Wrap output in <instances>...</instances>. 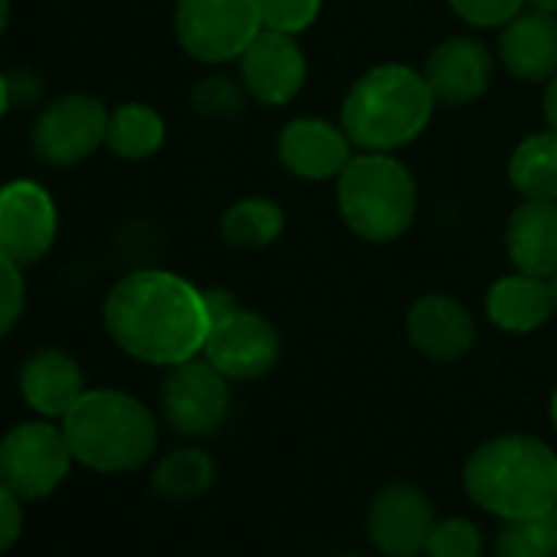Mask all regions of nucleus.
<instances>
[{
	"mask_svg": "<svg viewBox=\"0 0 557 557\" xmlns=\"http://www.w3.org/2000/svg\"><path fill=\"white\" fill-rule=\"evenodd\" d=\"M550 289H554V306H557V272L550 275Z\"/></svg>",
	"mask_w": 557,
	"mask_h": 557,
	"instance_id": "58836bf2",
	"label": "nucleus"
},
{
	"mask_svg": "<svg viewBox=\"0 0 557 557\" xmlns=\"http://www.w3.org/2000/svg\"><path fill=\"white\" fill-rule=\"evenodd\" d=\"M8 83H11V102L14 106H34L44 96V79L34 76L30 70L8 73Z\"/></svg>",
	"mask_w": 557,
	"mask_h": 557,
	"instance_id": "2f4dec72",
	"label": "nucleus"
},
{
	"mask_svg": "<svg viewBox=\"0 0 557 557\" xmlns=\"http://www.w3.org/2000/svg\"><path fill=\"white\" fill-rule=\"evenodd\" d=\"M550 426L557 430V387H554V394H550Z\"/></svg>",
	"mask_w": 557,
	"mask_h": 557,
	"instance_id": "4c0bfd02",
	"label": "nucleus"
},
{
	"mask_svg": "<svg viewBox=\"0 0 557 557\" xmlns=\"http://www.w3.org/2000/svg\"><path fill=\"white\" fill-rule=\"evenodd\" d=\"M524 8L544 11V14H554V17H557V0H524Z\"/></svg>",
	"mask_w": 557,
	"mask_h": 557,
	"instance_id": "c9c22d12",
	"label": "nucleus"
},
{
	"mask_svg": "<svg viewBox=\"0 0 557 557\" xmlns=\"http://www.w3.org/2000/svg\"><path fill=\"white\" fill-rule=\"evenodd\" d=\"M70 459L73 449L63 430L44 420L21 423L0 440V482L21 498H44L66 479Z\"/></svg>",
	"mask_w": 557,
	"mask_h": 557,
	"instance_id": "1a4fd4ad",
	"label": "nucleus"
},
{
	"mask_svg": "<svg viewBox=\"0 0 557 557\" xmlns=\"http://www.w3.org/2000/svg\"><path fill=\"white\" fill-rule=\"evenodd\" d=\"M109 132V109L86 92H70L40 109L30 128V148L47 168H76L89 161Z\"/></svg>",
	"mask_w": 557,
	"mask_h": 557,
	"instance_id": "0eeeda50",
	"label": "nucleus"
},
{
	"mask_svg": "<svg viewBox=\"0 0 557 557\" xmlns=\"http://www.w3.org/2000/svg\"><path fill=\"white\" fill-rule=\"evenodd\" d=\"M21 394L44 417H66L86 394L79 364L63 351H37L21 368Z\"/></svg>",
	"mask_w": 557,
	"mask_h": 557,
	"instance_id": "aec40b11",
	"label": "nucleus"
},
{
	"mask_svg": "<svg viewBox=\"0 0 557 557\" xmlns=\"http://www.w3.org/2000/svg\"><path fill=\"white\" fill-rule=\"evenodd\" d=\"M246 99H249V92H246L243 79H233L226 73H213V76L200 79L190 92L194 112L203 119H213V122L236 119L246 109Z\"/></svg>",
	"mask_w": 557,
	"mask_h": 557,
	"instance_id": "a878e982",
	"label": "nucleus"
},
{
	"mask_svg": "<svg viewBox=\"0 0 557 557\" xmlns=\"http://www.w3.org/2000/svg\"><path fill=\"white\" fill-rule=\"evenodd\" d=\"M102 322L128 358L154 368H174L203 355L213 325L203 289L158 265L128 269L112 283L102 302Z\"/></svg>",
	"mask_w": 557,
	"mask_h": 557,
	"instance_id": "f257e3e1",
	"label": "nucleus"
},
{
	"mask_svg": "<svg viewBox=\"0 0 557 557\" xmlns=\"http://www.w3.org/2000/svg\"><path fill=\"white\" fill-rule=\"evenodd\" d=\"M342 557H361V554H342Z\"/></svg>",
	"mask_w": 557,
	"mask_h": 557,
	"instance_id": "ea45409f",
	"label": "nucleus"
},
{
	"mask_svg": "<svg viewBox=\"0 0 557 557\" xmlns=\"http://www.w3.org/2000/svg\"><path fill=\"white\" fill-rule=\"evenodd\" d=\"M21 495L14 488H8L4 482H0V550H8L21 528H24V515H21Z\"/></svg>",
	"mask_w": 557,
	"mask_h": 557,
	"instance_id": "7c9ffc66",
	"label": "nucleus"
},
{
	"mask_svg": "<svg viewBox=\"0 0 557 557\" xmlns=\"http://www.w3.org/2000/svg\"><path fill=\"white\" fill-rule=\"evenodd\" d=\"M407 338L413 351H420L423 358L436 364H453V361H462L475 348L479 332H475L472 312L459 299L446 293H430L410 306Z\"/></svg>",
	"mask_w": 557,
	"mask_h": 557,
	"instance_id": "2eb2a0df",
	"label": "nucleus"
},
{
	"mask_svg": "<svg viewBox=\"0 0 557 557\" xmlns=\"http://www.w3.org/2000/svg\"><path fill=\"white\" fill-rule=\"evenodd\" d=\"M436 508L410 482L384 485L368 505V537L384 557H423Z\"/></svg>",
	"mask_w": 557,
	"mask_h": 557,
	"instance_id": "f8f14e48",
	"label": "nucleus"
},
{
	"mask_svg": "<svg viewBox=\"0 0 557 557\" xmlns=\"http://www.w3.org/2000/svg\"><path fill=\"white\" fill-rule=\"evenodd\" d=\"M60 233V210L47 187L30 177L0 184V252L17 265L40 262Z\"/></svg>",
	"mask_w": 557,
	"mask_h": 557,
	"instance_id": "9d476101",
	"label": "nucleus"
},
{
	"mask_svg": "<svg viewBox=\"0 0 557 557\" xmlns=\"http://www.w3.org/2000/svg\"><path fill=\"white\" fill-rule=\"evenodd\" d=\"M508 181L524 200H557V132L521 138L508 158Z\"/></svg>",
	"mask_w": 557,
	"mask_h": 557,
	"instance_id": "4be33fe9",
	"label": "nucleus"
},
{
	"mask_svg": "<svg viewBox=\"0 0 557 557\" xmlns=\"http://www.w3.org/2000/svg\"><path fill=\"white\" fill-rule=\"evenodd\" d=\"M73 459L96 472L141 469L158 446L154 413L122 391H86L63 417Z\"/></svg>",
	"mask_w": 557,
	"mask_h": 557,
	"instance_id": "20e7f679",
	"label": "nucleus"
},
{
	"mask_svg": "<svg viewBox=\"0 0 557 557\" xmlns=\"http://www.w3.org/2000/svg\"><path fill=\"white\" fill-rule=\"evenodd\" d=\"M11 109H14V102H11V83H8V73H0V119H4Z\"/></svg>",
	"mask_w": 557,
	"mask_h": 557,
	"instance_id": "f704fd0d",
	"label": "nucleus"
},
{
	"mask_svg": "<svg viewBox=\"0 0 557 557\" xmlns=\"http://www.w3.org/2000/svg\"><path fill=\"white\" fill-rule=\"evenodd\" d=\"M466 495L488 515L534 518L557 505V453L524 433L492 436L462 466Z\"/></svg>",
	"mask_w": 557,
	"mask_h": 557,
	"instance_id": "f03ea898",
	"label": "nucleus"
},
{
	"mask_svg": "<svg viewBox=\"0 0 557 557\" xmlns=\"http://www.w3.org/2000/svg\"><path fill=\"white\" fill-rule=\"evenodd\" d=\"M168 125L148 102H122L109 112L106 148L122 161H148L164 148Z\"/></svg>",
	"mask_w": 557,
	"mask_h": 557,
	"instance_id": "412c9836",
	"label": "nucleus"
},
{
	"mask_svg": "<svg viewBox=\"0 0 557 557\" xmlns=\"http://www.w3.org/2000/svg\"><path fill=\"white\" fill-rule=\"evenodd\" d=\"M278 351H283V342L275 325L249 309H236L233 315L213 322L203 345V358L230 381L265 377L275 368Z\"/></svg>",
	"mask_w": 557,
	"mask_h": 557,
	"instance_id": "9b49d317",
	"label": "nucleus"
},
{
	"mask_svg": "<svg viewBox=\"0 0 557 557\" xmlns=\"http://www.w3.org/2000/svg\"><path fill=\"white\" fill-rule=\"evenodd\" d=\"M259 30V0H177L174 8V34L181 50L207 66L239 60Z\"/></svg>",
	"mask_w": 557,
	"mask_h": 557,
	"instance_id": "423d86ee",
	"label": "nucleus"
},
{
	"mask_svg": "<svg viewBox=\"0 0 557 557\" xmlns=\"http://www.w3.org/2000/svg\"><path fill=\"white\" fill-rule=\"evenodd\" d=\"M505 249L518 272H557V200H521L505 223Z\"/></svg>",
	"mask_w": 557,
	"mask_h": 557,
	"instance_id": "6ab92c4d",
	"label": "nucleus"
},
{
	"mask_svg": "<svg viewBox=\"0 0 557 557\" xmlns=\"http://www.w3.org/2000/svg\"><path fill=\"white\" fill-rule=\"evenodd\" d=\"M544 122L550 132H557V73L544 86Z\"/></svg>",
	"mask_w": 557,
	"mask_h": 557,
	"instance_id": "72a5a7b5",
	"label": "nucleus"
},
{
	"mask_svg": "<svg viewBox=\"0 0 557 557\" xmlns=\"http://www.w3.org/2000/svg\"><path fill=\"white\" fill-rule=\"evenodd\" d=\"M216 466L203 449H174L154 466V488L168 498H194L213 485Z\"/></svg>",
	"mask_w": 557,
	"mask_h": 557,
	"instance_id": "b1692460",
	"label": "nucleus"
},
{
	"mask_svg": "<svg viewBox=\"0 0 557 557\" xmlns=\"http://www.w3.org/2000/svg\"><path fill=\"white\" fill-rule=\"evenodd\" d=\"M335 200L345 226L368 243H394L417 220V181L404 161L361 151L335 177Z\"/></svg>",
	"mask_w": 557,
	"mask_h": 557,
	"instance_id": "39448f33",
	"label": "nucleus"
},
{
	"mask_svg": "<svg viewBox=\"0 0 557 557\" xmlns=\"http://www.w3.org/2000/svg\"><path fill=\"white\" fill-rule=\"evenodd\" d=\"M554 312L557 306L550 278L541 275L515 269L511 275L495 278L485 293V319L508 335H531L541 325H547Z\"/></svg>",
	"mask_w": 557,
	"mask_h": 557,
	"instance_id": "a211bd4d",
	"label": "nucleus"
},
{
	"mask_svg": "<svg viewBox=\"0 0 557 557\" xmlns=\"http://www.w3.org/2000/svg\"><path fill=\"white\" fill-rule=\"evenodd\" d=\"M449 11L475 30H502L524 11V0H446Z\"/></svg>",
	"mask_w": 557,
	"mask_h": 557,
	"instance_id": "c756f323",
	"label": "nucleus"
},
{
	"mask_svg": "<svg viewBox=\"0 0 557 557\" xmlns=\"http://www.w3.org/2000/svg\"><path fill=\"white\" fill-rule=\"evenodd\" d=\"M286 230V213L269 197H243L220 216V236L233 249H265Z\"/></svg>",
	"mask_w": 557,
	"mask_h": 557,
	"instance_id": "5701e85b",
	"label": "nucleus"
},
{
	"mask_svg": "<svg viewBox=\"0 0 557 557\" xmlns=\"http://www.w3.org/2000/svg\"><path fill=\"white\" fill-rule=\"evenodd\" d=\"M433 112L436 99L423 73L404 63H381L348 89L342 128L355 148L394 154L426 132Z\"/></svg>",
	"mask_w": 557,
	"mask_h": 557,
	"instance_id": "7ed1b4c3",
	"label": "nucleus"
},
{
	"mask_svg": "<svg viewBox=\"0 0 557 557\" xmlns=\"http://www.w3.org/2000/svg\"><path fill=\"white\" fill-rule=\"evenodd\" d=\"M351 138L342 125H332L325 119H293L283 125L275 141V154L283 168L302 181H332L338 177L351 154Z\"/></svg>",
	"mask_w": 557,
	"mask_h": 557,
	"instance_id": "dca6fc26",
	"label": "nucleus"
},
{
	"mask_svg": "<svg viewBox=\"0 0 557 557\" xmlns=\"http://www.w3.org/2000/svg\"><path fill=\"white\" fill-rule=\"evenodd\" d=\"M319 14H322V0H259L262 30H275V34L299 37L319 21Z\"/></svg>",
	"mask_w": 557,
	"mask_h": 557,
	"instance_id": "cd10ccee",
	"label": "nucleus"
},
{
	"mask_svg": "<svg viewBox=\"0 0 557 557\" xmlns=\"http://www.w3.org/2000/svg\"><path fill=\"white\" fill-rule=\"evenodd\" d=\"M423 557H482V531L469 518H436Z\"/></svg>",
	"mask_w": 557,
	"mask_h": 557,
	"instance_id": "bb28decb",
	"label": "nucleus"
},
{
	"mask_svg": "<svg viewBox=\"0 0 557 557\" xmlns=\"http://www.w3.org/2000/svg\"><path fill=\"white\" fill-rule=\"evenodd\" d=\"M203 302H207L210 322H220V319H226V315H233V312L239 309V302L233 299V293H230V289H223V286L203 289ZM210 329H213V325H210Z\"/></svg>",
	"mask_w": 557,
	"mask_h": 557,
	"instance_id": "473e14b6",
	"label": "nucleus"
},
{
	"mask_svg": "<svg viewBox=\"0 0 557 557\" xmlns=\"http://www.w3.org/2000/svg\"><path fill=\"white\" fill-rule=\"evenodd\" d=\"M24 309H27L24 265H17L11 256L0 252V342L17 329Z\"/></svg>",
	"mask_w": 557,
	"mask_h": 557,
	"instance_id": "c85d7f7f",
	"label": "nucleus"
},
{
	"mask_svg": "<svg viewBox=\"0 0 557 557\" xmlns=\"http://www.w3.org/2000/svg\"><path fill=\"white\" fill-rule=\"evenodd\" d=\"M306 76H309L306 53L299 40L289 34L259 30V37L239 57V79L249 99L269 109L289 106L302 92Z\"/></svg>",
	"mask_w": 557,
	"mask_h": 557,
	"instance_id": "ddd939ff",
	"label": "nucleus"
},
{
	"mask_svg": "<svg viewBox=\"0 0 557 557\" xmlns=\"http://www.w3.org/2000/svg\"><path fill=\"white\" fill-rule=\"evenodd\" d=\"M230 404V377L200 355L174 364L161 384V410L168 426L190 440L213 436L226 423Z\"/></svg>",
	"mask_w": 557,
	"mask_h": 557,
	"instance_id": "6e6552de",
	"label": "nucleus"
},
{
	"mask_svg": "<svg viewBox=\"0 0 557 557\" xmlns=\"http://www.w3.org/2000/svg\"><path fill=\"white\" fill-rule=\"evenodd\" d=\"M423 76L433 89L436 106H469L482 99L495 76V57L475 37H449L426 57Z\"/></svg>",
	"mask_w": 557,
	"mask_h": 557,
	"instance_id": "4468645a",
	"label": "nucleus"
},
{
	"mask_svg": "<svg viewBox=\"0 0 557 557\" xmlns=\"http://www.w3.org/2000/svg\"><path fill=\"white\" fill-rule=\"evenodd\" d=\"M495 557H557V505L534 518L502 521Z\"/></svg>",
	"mask_w": 557,
	"mask_h": 557,
	"instance_id": "393cba45",
	"label": "nucleus"
},
{
	"mask_svg": "<svg viewBox=\"0 0 557 557\" xmlns=\"http://www.w3.org/2000/svg\"><path fill=\"white\" fill-rule=\"evenodd\" d=\"M8 24H11V0H0V37H4Z\"/></svg>",
	"mask_w": 557,
	"mask_h": 557,
	"instance_id": "e433bc0d",
	"label": "nucleus"
},
{
	"mask_svg": "<svg viewBox=\"0 0 557 557\" xmlns=\"http://www.w3.org/2000/svg\"><path fill=\"white\" fill-rule=\"evenodd\" d=\"M498 60L521 83H547L557 73V17L521 11L498 34Z\"/></svg>",
	"mask_w": 557,
	"mask_h": 557,
	"instance_id": "f3484780",
	"label": "nucleus"
}]
</instances>
